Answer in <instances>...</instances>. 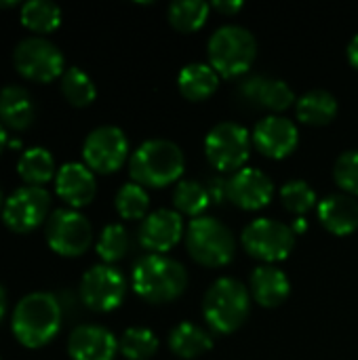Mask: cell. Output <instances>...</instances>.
Here are the masks:
<instances>
[{"instance_id":"cell-4","label":"cell","mask_w":358,"mask_h":360,"mask_svg":"<svg viewBox=\"0 0 358 360\" xmlns=\"http://www.w3.org/2000/svg\"><path fill=\"white\" fill-rule=\"evenodd\" d=\"M251 312V291L232 276L217 278L205 293L203 316L217 335L234 333L245 325Z\"/></svg>"},{"instance_id":"cell-7","label":"cell","mask_w":358,"mask_h":360,"mask_svg":"<svg viewBox=\"0 0 358 360\" xmlns=\"http://www.w3.org/2000/svg\"><path fill=\"white\" fill-rule=\"evenodd\" d=\"M251 133L232 120L217 122L205 137V156L219 173H236L245 169L251 156Z\"/></svg>"},{"instance_id":"cell-12","label":"cell","mask_w":358,"mask_h":360,"mask_svg":"<svg viewBox=\"0 0 358 360\" xmlns=\"http://www.w3.org/2000/svg\"><path fill=\"white\" fill-rule=\"evenodd\" d=\"M127 295V281L120 270L108 264L93 266L80 281V300L89 310L112 312Z\"/></svg>"},{"instance_id":"cell-31","label":"cell","mask_w":358,"mask_h":360,"mask_svg":"<svg viewBox=\"0 0 358 360\" xmlns=\"http://www.w3.org/2000/svg\"><path fill=\"white\" fill-rule=\"evenodd\" d=\"M61 93L76 108H87L97 97V89H95L91 76L84 74L80 68H68L63 72V76H61Z\"/></svg>"},{"instance_id":"cell-22","label":"cell","mask_w":358,"mask_h":360,"mask_svg":"<svg viewBox=\"0 0 358 360\" xmlns=\"http://www.w3.org/2000/svg\"><path fill=\"white\" fill-rule=\"evenodd\" d=\"M36 118V108L32 95L19 86L8 84L0 91V120L13 131H25Z\"/></svg>"},{"instance_id":"cell-27","label":"cell","mask_w":358,"mask_h":360,"mask_svg":"<svg viewBox=\"0 0 358 360\" xmlns=\"http://www.w3.org/2000/svg\"><path fill=\"white\" fill-rule=\"evenodd\" d=\"M19 177L30 186H42L55 175V158L44 148H30L17 160Z\"/></svg>"},{"instance_id":"cell-26","label":"cell","mask_w":358,"mask_h":360,"mask_svg":"<svg viewBox=\"0 0 358 360\" xmlns=\"http://www.w3.org/2000/svg\"><path fill=\"white\" fill-rule=\"evenodd\" d=\"M211 205L209 188L194 179H181L173 190V207L179 215H188L192 219L203 217L207 207Z\"/></svg>"},{"instance_id":"cell-39","label":"cell","mask_w":358,"mask_h":360,"mask_svg":"<svg viewBox=\"0 0 358 360\" xmlns=\"http://www.w3.org/2000/svg\"><path fill=\"white\" fill-rule=\"evenodd\" d=\"M4 312H6V293H4V289H2V285H0V321H2V316H4Z\"/></svg>"},{"instance_id":"cell-32","label":"cell","mask_w":358,"mask_h":360,"mask_svg":"<svg viewBox=\"0 0 358 360\" xmlns=\"http://www.w3.org/2000/svg\"><path fill=\"white\" fill-rule=\"evenodd\" d=\"M116 211L122 219H146L150 209V196L143 186L129 181L116 192Z\"/></svg>"},{"instance_id":"cell-34","label":"cell","mask_w":358,"mask_h":360,"mask_svg":"<svg viewBox=\"0 0 358 360\" xmlns=\"http://www.w3.org/2000/svg\"><path fill=\"white\" fill-rule=\"evenodd\" d=\"M129 251V234L120 224H110L101 230L97 240V255L112 266L114 262H120Z\"/></svg>"},{"instance_id":"cell-24","label":"cell","mask_w":358,"mask_h":360,"mask_svg":"<svg viewBox=\"0 0 358 360\" xmlns=\"http://www.w3.org/2000/svg\"><path fill=\"white\" fill-rule=\"evenodd\" d=\"M169 348L175 356L194 360L213 350V335L194 323H179L169 333Z\"/></svg>"},{"instance_id":"cell-38","label":"cell","mask_w":358,"mask_h":360,"mask_svg":"<svg viewBox=\"0 0 358 360\" xmlns=\"http://www.w3.org/2000/svg\"><path fill=\"white\" fill-rule=\"evenodd\" d=\"M291 230H293L295 236H298V234H304V232L308 230V221H306L304 217H295L293 224H291Z\"/></svg>"},{"instance_id":"cell-28","label":"cell","mask_w":358,"mask_h":360,"mask_svg":"<svg viewBox=\"0 0 358 360\" xmlns=\"http://www.w3.org/2000/svg\"><path fill=\"white\" fill-rule=\"evenodd\" d=\"M209 11H211V4H207L203 0H177L173 4H169L167 19L171 23V27H175L177 32L190 34V32L200 30L207 23Z\"/></svg>"},{"instance_id":"cell-36","label":"cell","mask_w":358,"mask_h":360,"mask_svg":"<svg viewBox=\"0 0 358 360\" xmlns=\"http://www.w3.org/2000/svg\"><path fill=\"white\" fill-rule=\"evenodd\" d=\"M211 8H215V11L224 13V15H234V13H238L243 8V2L241 0H232V2H226V0L219 2V0H215L211 4Z\"/></svg>"},{"instance_id":"cell-37","label":"cell","mask_w":358,"mask_h":360,"mask_svg":"<svg viewBox=\"0 0 358 360\" xmlns=\"http://www.w3.org/2000/svg\"><path fill=\"white\" fill-rule=\"evenodd\" d=\"M346 53H348V61H350V65H352L354 70H358V34L357 36H352V40L348 42Z\"/></svg>"},{"instance_id":"cell-1","label":"cell","mask_w":358,"mask_h":360,"mask_svg":"<svg viewBox=\"0 0 358 360\" xmlns=\"http://www.w3.org/2000/svg\"><path fill=\"white\" fill-rule=\"evenodd\" d=\"M131 287L148 304H169L184 295L188 272L173 257L148 253L133 266Z\"/></svg>"},{"instance_id":"cell-35","label":"cell","mask_w":358,"mask_h":360,"mask_svg":"<svg viewBox=\"0 0 358 360\" xmlns=\"http://www.w3.org/2000/svg\"><path fill=\"white\" fill-rule=\"evenodd\" d=\"M333 179L344 194L358 196V150H348L335 160Z\"/></svg>"},{"instance_id":"cell-10","label":"cell","mask_w":358,"mask_h":360,"mask_svg":"<svg viewBox=\"0 0 358 360\" xmlns=\"http://www.w3.org/2000/svg\"><path fill=\"white\" fill-rule=\"evenodd\" d=\"M93 240L89 219L74 209H57L46 221V243L63 257L82 255Z\"/></svg>"},{"instance_id":"cell-16","label":"cell","mask_w":358,"mask_h":360,"mask_svg":"<svg viewBox=\"0 0 358 360\" xmlns=\"http://www.w3.org/2000/svg\"><path fill=\"white\" fill-rule=\"evenodd\" d=\"M186 236L184 217L175 209H156L139 226V243L146 251L165 255Z\"/></svg>"},{"instance_id":"cell-5","label":"cell","mask_w":358,"mask_h":360,"mask_svg":"<svg viewBox=\"0 0 358 360\" xmlns=\"http://www.w3.org/2000/svg\"><path fill=\"white\" fill-rule=\"evenodd\" d=\"M209 65L222 78H238L251 70L257 57V40L243 25H222L217 27L207 44Z\"/></svg>"},{"instance_id":"cell-30","label":"cell","mask_w":358,"mask_h":360,"mask_svg":"<svg viewBox=\"0 0 358 360\" xmlns=\"http://www.w3.org/2000/svg\"><path fill=\"white\" fill-rule=\"evenodd\" d=\"M118 348L127 360H150L158 352V338L146 327H131L122 333Z\"/></svg>"},{"instance_id":"cell-41","label":"cell","mask_w":358,"mask_h":360,"mask_svg":"<svg viewBox=\"0 0 358 360\" xmlns=\"http://www.w3.org/2000/svg\"><path fill=\"white\" fill-rule=\"evenodd\" d=\"M17 6V0H0V8H13Z\"/></svg>"},{"instance_id":"cell-9","label":"cell","mask_w":358,"mask_h":360,"mask_svg":"<svg viewBox=\"0 0 358 360\" xmlns=\"http://www.w3.org/2000/svg\"><path fill=\"white\" fill-rule=\"evenodd\" d=\"M17 72L34 82H51L63 76V53L46 38L30 36L23 38L13 53Z\"/></svg>"},{"instance_id":"cell-11","label":"cell","mask_w":358,"mask_h":360,"mask_svg":"<svg viewBox=\"0 0 358 360\" xmlns=\"http://www.w3.org/2000/svg\"><path fill=\"white\" fill-rule=\"evenodd\" d=\"M129 156V139L122 129L106 124L93 129L82 146L84 165L95 173H114L118 171Z\"/></svg>"},{"instance_id":"cell-25","label":"cell","mask_w":358,"mask_h":360,"mask_svg":"<svg viewBox=\"0 0 358 360\" xmlns=\"http://www.w3.org/2000/svg\"><path fill=\"white\" fill-rule=\"evenodd\" d=\"M338 99L325 89H312L295 101V112L300 122L310 127H325L338 116Z\"/></svg>"},{"instance_id":"cell-20","label":"cell","mask_w":358,"mask_h":360,"mask_svg":"<svg viewBox=\"0 0 358 360\" xmlns=\"http://www.w3.org/2000/svg\"><path fill=\"white\" fill-rule=\"evenodd\" d=\"M319 221L333 236H350L358 230V202L348 194H329L317 205Z\"/></svg>"},{"instance_id":"cell-3","label":"cell","mask_w":358,"mask_h":360,"mask_svg":"<svg viewBox=\"0 0 358 360\" xmlns=\"http://www.w3.org/2000/svg\"><path fill=\"white\" fill-rule=\"evenodd\" d=\"M13 335L25 348L46 346L61 327V306L55 295L38 291L25 295L13 310Z\"/></svg>"},{"instance_id":"cell-29","label":"cell","mask_w":358,"mask_h":360,"mask_svg":"<svg viewBox=\"0 0 358 360\" xmlns=\"http://www.w3.org/2000/svg\"><path fill=\"white\" fill-rule=\"evenodd\" d=\"M21 23L38 34L53 32L61 23V8L49 0H30L21 4Z\"/></svg>"},{"instance_id":"cell-19","label":"cell","mask_w":358,"mask_h":360,"mask_svg":"<svg viewBox=\"0 0 358 360\" xmlns=\"http://www.w3.org/2000/svg\"><path fill=\"white\" fill-rule=\"evenodd\" d=\"M55 190L70 207H87L97 194L95 175L87 165L65 162L55 175Z\"/></svg>"},{"instance_id":"cell-8","label":"cell","mask_w":358,"mask_h":360,"mask_svg":"<svg viewBox=\"0 0 358 360\" xmlns=\"http://www.w3.org/2000/svg\"><path fill=\"white\" fill-rule=\"evenodd\" d=\"M241 245L251 257L264 262L266 266H274L276 262H285L291 255L295 249V234L291 226L279 219L260 217L245 226Z\"/></svg>"},{"instance_id":"cell-6","label":"cell","mask_w":358,"mask_h":360,"mask_svg":"<svg viewBox=\"0 0 358 360\" xmlns=\"http://www.w3.org/2000/svg\"><path fill=\"white\" fill-rule=\"evenodd\" d=\"M186 247L190 257L207 268H222L234 259L236 238L232 230L215 217L203 215L188 224Z\"/></svg>"},{"instance_id":"cell-14","label":"cell","mask_w":358,"mask_h":360,"mask_svg":"<svg viewBox=\"0 0 358 360\" xmlns=\"http://www.w3.org/2000/svg\"><path fill=\"white\" fill-rule=\"evenodd\" d=\"M251 139L260 154L272 160H281L291 156L300 146V131L293 120L281 114H270L255 124Z\"/></svg>"},{"instance_id":"cell-17","label":"cell","mask_w":358,"mask_h":360,"mask_svg":"<svg viewBox=\"0 0 358 360\" xmlns=\"http://www.w3.org/2000/svg\"><path fill=\"white\" fill-rule=\"evenodd\" d=\"M118 350L114 333L99 325H80L68 340V354L72 360H114Z\"/></svg>"},{"instance_id":"cell-40","label":"cell","mask_w":358,"mask_h":360,"mask_svg":"<svg viewBox=\"0 0 358 360\" xmlns=\"http://www.w3.org/2000/svg\"><path fill=\"white\" fill-rule=\"evenodd\" d=\"M4 146H6V131H4V127L0 124V152L4 150Z\"/></svg>"},{"instance_id":"cell-21","label":"cell","mask_w":358,"mask_h":360,"mask_svg":"<svg viewBox=\"0 0 358 360\" xmlns=\"http://www.w3.org/2000/svg\"><path fill=\"white\" fill-rule=\"evenodd\" d=\"M249 291L262 308H279L291 295V281L281 268L264 264L251 272Z\"/></svg>"},{"instance_id":"cell-15","label":"cell","mask_w":358,"mask_h":360,"mask_svg":"<svg viewBox=\"0 0 358 360\" xmlns=\"http://www.w3.org/2000/svg\"><path fill=\"white\" fill-rule=\"evenodd\" d=\"M274 196L272 179L255 167L232 173L226 181V198L243 211H257L270 205Z\"/></svg>"},{"instance_id":"cell-18","label":"cell","mask_w":358,"mask_h":360,"mask_svg":"<svg viewBox=\"0 0 358 360\" xmlns=\"http://www.w3.org/2000/svg\"><path fill=\"white\" fill-rule=\"evenodd\" d=\"M241 97L249 103L281 114L289 110L298 99L293 89L281 78H266V76H251L241 82Z\"/></svg>"},{"instance_id":"cell-2","label":"cell","mask_w":358,"mask_h":360,"mask_svg":"<svg viewBox=\"0 0 358 360\" xmlns=\"http://www.w3.org/2000/svg\"><path fill=\"white\" fill-rule=\"evenodd\" d=\"M186 169L184 152L169 139L143 141L129 160V173L135 184L148 188H167L179 184Z\"/></svg>"},{"instance_id":"cell-13","label":"cell","mask_w":358,"mask_h":360,"mask_svg":"<svg viewBox=\"0 0 358 360\" xmlns=\"http://www.w3.org/2000/svg\"><path fill=\"white\" fill-rule=\"evenodd\" d=\"M51 196L44 188L23 186L15 190L2 207V221L8 230L17 234H25L36 230L49 213Z\"/></svg>"},{"instance_id":"cell-23","label":"cell","mask_w":358,"mask_h":360,"mask_svg":"<svg viewBox=\"0 0 358 360\" xmlns=\"http://www.w3.org/2000/svg\"><path fill=\"white\" fill-rule=\"evenodd\" d=\"M219 86V74L209 63H188L179 70L177 89L188 101H205Z\"/></svg>"},{"instance_id":"cell-33","label":"cell","mask_w":358,"mask_h":360,"mask_svg":"<svg viewBox=\"0 0 358 360\" xmlns=\"http://www.w3.org/2000/svg\"><path fill=\"white\" fill-rule=\"evenodd\" d=\"M281 200H283V207L289 213L298 215V217L306 215L310 209H314L319 205L317 192L304 179H291V181H287L281 188Z\"/></svg>"},{"instance_id":"cell-42","label":"cell","mask_w":358,"mask_h":360,"mask_svg":"<svg viewBox=\"0 0 358 360\" xmlns=\"http://www.w3.org/2000/svg\"><path fill=\"white\" fill-rule=\"evenodd\" d=\"M0 207H2V188H0Z\"/></svg>"}]
</instances>
